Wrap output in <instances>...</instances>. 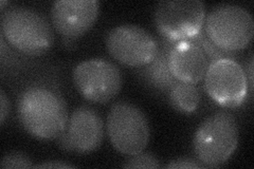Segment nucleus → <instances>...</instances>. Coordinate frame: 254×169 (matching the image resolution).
I'll use <instances>...</instances> for the list:
<instances>
[{
    "label": "nucleus",
    "mask_w": 254,
    "mask_h": 169,
    "mask_svg": "<svg viewBox=\"0 0 254 169\" xmlns=\"http://www.w3.org/2000/svg\"><path fill=\"white\" fill-rule=\"evenodd\" d=\"M18 119L29 134L38 140H55L68 122V109L61 93L46 85L23 90L17 106Z\"/></svg>",
    "instance_id": "f257e3e1"
},
{
    "label": "nucleus",
    "mask_w": 254,
    "mask_h": 169,
    "mask_svg": "<svg viewBox=\"0 0 254 169\" xmlns=\"http://www.w3.org/2000/svg\"><path fill=\"white\" fill-rule=\"evenodd\" d=\"M1 35L14 49L28 56H41L54 44L50 22L43 14L23 5L1 12Z\"/></svg>",
    "instance_id": "f03ea898"
},
{
    "label": "nucleus",
    "mask_w": 254,
    "mask_h": 169,
    "mask_svg": "<svg viewBox=\"0 0 254 169\" xmlns=\"http://www.w3.org/2000/svg\"><path fill=\"white\" fill-rule=\"evenodd\" d=\"M240 142V128L229 111H217L198 127L193 139L196 159L205 167L215 168L227 163Z\"/></svg>",
    "instance_id": "7ed1b4c3"
},
{
    "label": "nucleus",
    "mask_w": 254,
    "mask_h": 169,
    "mask_svg": "<svg viewBox=\"0 0 254 169\" xmlns=\"http://www.w3.org/2000/svg\"><path fill=\"white\" fill-rule=\"evenodd\" d=\"M203 31L219 50L235 53L247 47L253 38L254 21L244 6L222 3L205 15Z\"/></svg>",
    "instance_id": "20e7f679"
},
{
    "label": "nucleus",
    "mask_w": 254,
    "mask_h": 169,
    "mask_svg": "<svg viewBox=\"0 0 254 169\" xmlns=\"http://www.w3.org/2000/svg\"><path fill=\"white\" fill-rule=\"evenodd\" d=\"M106 131L114 148L131 157L144 151L150 130L146 115L129 102H118L111 106L106 118Z\"/></svg>",
    "instance_id": "39448f33"
},
{
    "label": "nucleus",
    "mask_w": 254,
    "mask_h": 169,
    "mask_svg": "<svg viewBox=\"0 0 254 169\" xmlns=\"http://www.w3.org/2000/svg\"><path fill=\"white\" fill-rule=\"evenodd\" d=\"M205 5L199 0L160 1L154 11L159 34L175 43L194 39L203 29Z\"/></svg>",
    "instance_id": "423d86ee"
},
{
    "label": "nucleus",
    "mask_w": 254,
    "mask_h": 169,
    "mask_svg": "<svg viewBox=\"0 0 254 169\" xmlns=\"http://www.w3.org/2000/svg\"><path fill=\"white\" fill-rule=\"evenodd\" d=\"M72 78L78 93L95 104L108 103L116 98L123 86L121 70L104 58H90L77 63Z\"/></svg>",
    "instance_id": "0eeeda50"
},
{
    "label": "nucleus",
    "mask_w": 254,
    "mask_h": 169,
    "mask_svg": "<svg viewBox=\"0 0 254 169\" xmlns=\"http://www.w3.org/2000/svg\"><path fill=\"white\" fill-rule=\"evenodd\" d=\"M203 79L205 92L224 108L240 107L250 94L246 72L234 58L212 61Z\"/></svg>",
    "instance_id": "6e6552de"
},
{
    "label": "nucleus",
    "mask_w": 254,
    "mask_h": 169,
    "mask_svg": "<svg viewBox=\"0 0 254 169\" xmlns=\"http://www.w3.org/2000/svg\"><path fill=\"white\" fill-rule=\"evenodd\" d=\"M108 53L122 65L139 68L152 61L158 51V42L137 25H120L108 31L105 38Z\"/></svg>",
    "instance_id": "1a4fd4ad"
},
{
    "label": "nucleus",
    "mask_w": 254,
    "mask_h": 169,
    "mask_svg": "<svg viewBox=\"0 0 254 169\" xmlns=\"http://www.w3.org/2000/svg\"><path fill=\"white\" fill-rule=\"evenodd\" d=\"M98 0H58L51 7L53 27L63 38L83 36L98 19Z\"/></svg>",
    "instance_id": "9d476101"
},
{
    "label": "nucleus",
    "mask_w": 254,
    "mask_h": 169,
    "mask_svg": "<svg viewBox=\"0 0 254 169\" xmlns=\"http://www.w3.org/2000/svg\"><path fill=\"white\" fill-rule=\"evenodd\" d=\"M66 131L72 145L73 154L88 155L98 149L104 139V122L97 110L79 106L70 114Z\"/></svg>",
    "instance_id": "9b49d317"
},
{
    "label": "nucleus",
    "mask_w": 254,
    "mask_h": 169,
    "mask_svg": "<svg viewBox=\"0 0 254 169\" xmlns=\"http://www.w3.org/2000/svg\"><path fill=\"white\" fill-rule=\"evenodd\" d=\"M169 63L172 74L177 80L197 85L204 78L211 61L199 44L188 39L174 44Z\"/></svg>",
    "instance_id": "f8f14e48"
},
{
    "label": "nucleus",
    "mask_w": 254,
    "mask_h": 169,
    "mask_svg": "<svg viewBox=\"0 0 254 169\" xmlns=\"http://www.w3.org/2000/svg\"><path fill=\"white\" fill-rule=\"evenodd\" d=\"M158 51L155 58L145 66L136 68V73L147 89L160 95L168 94L172 86L177 82L172 74L169 57L175 42L158 38Z\"/></svg>",
    "instance_id": "ddd939ff"
},
{
    "label": "nucleus",
    "mask_w": 254,
    "mask_h": 169,
    "mask_svg": "<svg viewBox=\"0 0 254 169\" xmlns=\"http://www.w3.org/2000/svg\"><path fill=\"white\" fill-rule=\"evenodd\" d=\"M166 98L175 110L184 114H190L194 113L199 106L201 92L197 85L177 80L169 90Z\"/></svg>",
    "instance_id": "4468645a"
},
{
    "label": "nucleus",
    "mask_w": 254,
    "mask_h": 169,
    "mask_svg": "<svg viewBox=\"0 0 254 169\" xmlns=\"http://www.w3.org/2000/svg\"><path fill=\"white\" fill-rule=\"evenodd\" d=\"M1 67L2 71H7V73L12 74L16 71H19L23 67L30 65V60L27 58L26 54L17 52V50L6 42L1 35Z\"/></svg>",
    "instance_id": "2eb2a0df"
},
{
    "label": "nucleus",
    "mask_w": 254,
    "mask_h": 169,
    "mask_svg": "<svg viewBox=\"0 0 254 169\" xmlns=\"http://www.w3.org/2000/svg\"><path fill=\"white\" fill-rule=\"evenodd\" d=\"M193 40H195L197 44H199V46L202 48L204 53L206 54V56H208L211 62L214 60L220 59V58H234L235 57L234 53H226L224 51L219 50L218 48L208 38V36L205 35L203 29Z\"/></svg>",
    "instance_id": "dca6fc26"
},
{
    "label": "nucleus",
    "mask_w": 254,
    "mask_h": 169,
    "mask_svg": "<svg viewBox=\"0 0 254 169\" xmlns=\"http://www.w3.org/2000/svg\"><path fill=\"white\" fill-rule=\"evenodd\" d=\"M124 168H160V162H159L158 158L153 155L149 154V152H144L142 151L138 155H134L129 157V159H127L124 164L122 165Z\"/></svg>",
    "instance_id": "f3484780"
},
{
    "label": "nucleus",
    "mask_w": 254,
    "mask_h": 169,
    "mask_svg": "<svg viewBox=\"0 0 254 169\" xmlns=\"http://www.w3.org/2000/svg\"><path fill=\"white\" fill-rule=\"evenodd\" d=\"M0 167L3 169L7 168H33L34 165L32 160L26 154L21 151H13L5 154L1 159Z\"/></svg>",
    "instance_id": "a211bd4d"
},
{
    "label": "nucleus",
    "mask_w": 254,
    "mask_h": 169,
    "mask_svg": "<svg viewBox=\"0 0 254 169\" xmlns=\"http://www.w3.org/2000/svg\"><path fill=\"white\" fill-rule=\"evenodd\" d=\"M170 169H195L204 168V166L197 159H192L189 157H180L172 160L171 162L165 166Z\"/></svg>",
    "instance_id": "6ab92c4d"
},
{
    "label": "nucleus",
    "mask_w": 254,
    "mask_h": 169,
    "mask_svg": "<svg viewBox=\"0 0 254 169\" xmlns=\"http://www.w3.org/2000/svg\"><path fill=\"white\" fill-rule=\"evenodd\" d=\"M10 111V102L5 92L1 90L0 92V124L1 126L4 124V120L6 119L7 114H9Z\"/></svg>",
    "instance_id": "aec40b11"
},
{
    "label": "nucleus",
    "mask_w": 254,
    "mask_h": 169,
    "mask_svg": "<svg viewBox=\"0 0 254 169\" xmlns=\"http://www.w3.org/2000/svg\"><path fill=\"white\" fill-rule=\"evenodd\" d=\"M55 140H57V144L60 147V149L67 152V154H73L72 145H71L69 135H68L66 129H64V131Z\"/></svg>",
    "instance_id": "412c9836"
},
{
    "label": "nucleus",
    "mask_w": 254,
    "mask_h": 169,
    "mask_svg": "<svg viewBox=\"0 0 254 169\" xmlns=\"http://www.w3.org/2000/svg\"><path fill=\"white\" fill-rule=\"evenodd\" d=\"M34 168H74V166L61 161H47L45 163L34 165Z\"/></svg>",
    "instance_id": "4be33fe9"
},
{
    "label": "nucleus",
    "mask_w": 254,
    "mask_h": 169,
    "mask_svg": "<svg viewBox=\"0 0 254 169\" xmlns=\"http://www.w3.org/2000/svg\"><path fill=\"white\" fill-rule=\"evenodd\" d=\"M245 72H246V76H247V79H248L250 94H252L253 92V58L252 57L250 58L248 66L246 68Z\"/></svg>",
    "instance_id": "5701e85b"
}]
</instances>
